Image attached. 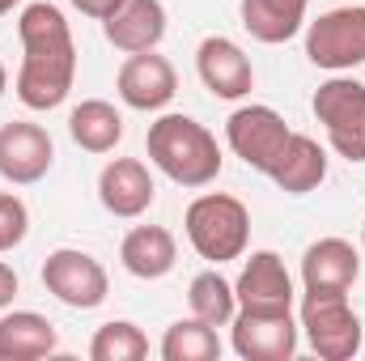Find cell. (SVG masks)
Instances as JSON below:
<instances>
[{"label": "cell", "instance_id": "9c48e42d", "mask_svg": "<svg viewBox=\"0 0 365 361\" xmlns=\"http://www.w3.org/2000/svg\"><path fill=\"white\" fill-rule=\"evenodd\" d=\"M289 136H293L289 123L276 115L272 106H255L251 102V106H238L225 119V141H230L234 158H242L259 175H268L276 166V158H280V149H284Z\"/></svg>", "mask_w": 365, "mask_h": 361}, {"label": "cell", "instance_id": "8992f818", "mask_svg": "<svg viewBox=\"0 0 365 361\" xmlns=\"http://www.w3.org/2000/svg\"><path fill=\"white\" fill-rule=\"evenodd\" d=\"M306 56L314 68L349 73L365 64V4H344L310 21L306 30Z\"/></svg>", "mask_w": 365, "mask_h": 361}, {"label": "cell", "instance_id": "3957f363", "mask_svg": "<svg viewBox=\"0 0 365 361\" xmlns=\"http://www.w3.org/2000/svg\"><path fill=\"white\" fill-rule=\"evenodd\" d=\"M182 225H187V243L208 264H230L251 243V213L238 195H225V191L195 195L182 213Z\"/></svg>", "mask_w": 365, "mask_h": 361}, {"label": "cell", "instance_id": "ba28073f", "mask_svg": "<svg viewBox=\"0 0 365 361\" xmlns=\"http://www.w3.org/2000/svg\"><path fill=\"white\" fill-rule=\"evenodd\" d=\"M234 327V353L242 361H289L297 353V323H293V306L289 310H255V306H238V315L230 319Z\"/></svg>", "mask_w": 365, "mask_h": 361}, {"label": "cell", "instance_id": "8fae6325", "mask_svg": "<svg viewBox=\"0 0 365 361\" xmlns=\"http://www.w3.org/2000/svg\"><path fill=\"white\" fill-rule=\"evenodd\" d=\"M195 73H200V81L208 86L212 98H225V102H238V98H247L255 90L251 56L225 34H208L195 47Z\"/></svg>", "mask_w": 365, "mask_h": 361}, {"label": "cell", "instance_id": "f1b7e54d", "mask_svg": "<svg viewBox=\"0 0 365 361\" xmlns=\"http://www.w3.org/2000/svg\"><path fill=\"white\" fill-rule=\"evenodd\" d=\"M4 90H9V73H4V64H0V98H4Z\"/></svg>", "mask_w": 365, "mask_h": 361}, {"label": "cell", "instance_id": "e0dca14e", "mask_svg": "<svg viewBox=\"0 0 365 361\" xmlns=\"http://www.w3.org/2000/svg\"><path fill=\"white\" fill-rule=\"evenodd\" d=\"M119 264L136 280H162L179 264V243L166 225H136L119 243Z\"/></svg>", "mask_w": 365, "mask_h": 361}, {"label": "cell", "instance_id": "5b68a950", "mask_svg": "<svg viewBox=\"0 0 365 361\" xmlns=\"http://www.w3.org/2000/svg\"><path fill=\"white\" fill-rule=\"evenodd\" d=\"M314 119L323 123L331 149L349 162H365V86L353 77H331L314 90Z\"/></svg>", "mask_w": 365, "mask_h": 361}, {"label": "cell", "instance_id": "ffe728a7", "mask_svg": "<svg viewBox=\"0 0 365 361\" xmlns=\"http://www.w3.org/2000/svg\"><path fill=\"white\" fill-rule=\"evenodd\" d=\"M56 353V327L34 310H13L0 319V361H38Z\"/></svg>", "mask_w": 365, "mask_h": 361}, {"label": "cell", "instance_id": "484cf974", "mask_svg": "<svg viewBox=\"0 0 365 361\" xmlns=\"http://www.w3.org/2000/svg\"><path fill=\"white\" fill-rule=\"evenodd\" d=\"M119 4H123V0H73V9L86 13V17H93V21H106Z\"/></svg>", "mask_w": 365, "mask_h": 361}, {"label": "cell", "instance_id": "2e32d148", "mask_svg": "<svg viewBox=\"0 0 365 361\" xmlns=\"http://www.w3.org/2000/svg\"><path fill=\"white\" fill-rule=\"evenodd\" d=\"M238 306H255V310H289L293 306V276L284 268V260L276 251H255L242 272H238Z\"/></svg>", "mask_w": 365, "mask_h": 361}, {"label": "cell", "instance_id": "5bb4252c", "mask_svg": "<svg viewBox=\"0 0 365 361\" xmlns=\"http://www.w3.org/2000/svg\"><path fill=\"white\" fill-rule=\"evenodd\" d=\"M361 276V255L349 238H319L302 255L306 293H349Z\"/></svg>", "mask_w": 365, "mask_h": 361}, {"label": "cell", "instance_id": "7a4b0ae2", "mask_svg": "<svg viewBox=\"0 0 365 361\" xmlns=\"http://www.w3.org/2000/svg\"><path fill=\"white\" fill-rule=\"evenodd\" d=\"M145 149H149V162L179 187H208V183L221 175V145L217 136L195 123L191 115H162L149 123V136H145Z\"/></svg>", "mask_w": 365, "mask_h": 361}, {"label": "cell", "instance_id": "ac0fdd59", "mask_svg": "<svg viewBox=\"0 0 365 361\" xmlns=\"http://www.w3.org/2000/svg\"><path fill=\"white\" fill-rule=\"evenodd\" d=\"M268 179H272L280 191H289V195H306V191H314L319 183L327 179V153H323V145H319L314 136L293 132V136L284 141L276 166L268 171Z\"/></svg>", "mask_w": 365, "mask_h": 361}, {"label": "cell", "instance_id": "d4e9b609", "mask_svg": "<svg viewBox=\"0 0 365 361\" xmlns=\"http://www.w3.org/2000/svg\"><path fill=\"white\" fill-rule=\"evenodd\" d=\"M26 234H30V213H26V204H21L17 195L0 191V255L13 251V247H21Z\"/></svg>", "mask_w": 365, "mask_h": 361}, {"label": "cell", "instance_id": "7402d4cb", "mask_svg": "<svg viewBox=\"0 0 365 361\" xmlns=\"http://www.w3.org/2000/svg\"><path fill=\"white\" fill-rule=\"evenodd\" d=\"M162 357L166 361H217L221 357V336L204 319H179L162 336Z\"/></svg>", "mask_w": 365, "mask_h": 361}, {"label": "cell", "instance_id": "44dd1931", "mask_svg": "<svg viewBox=\"0 0 365 361\" xmlns=\"http://www.w3.org/2000/svg\"><path fill=\"white\" fill-rule=\"evenodd\" d=\"M68 132L86 153H110L123 141V115L102 102V98H86L81 106H73L68 115Z\"/></svg>", "mask_w": 365, "mask_h": 361}, {"label": "cell", "instance_id": "52a82bcc", "mask_svg": "<svg viewBox=\"0 0 365 361\" xmlns=\"http://www.w3.org/2000/svg\"><path fill=\"white\" fill-rule=\"evenodd\" d=\"M43 285L56 302H64L68 310H93L106 302L110 293V280L106 268L93 260L90 251H77V247H60L47 255L43 264Z\"/></svg>", "mask_w": 365, "mask_h": 361}, {"label": "cell", "instance_id": "83f0119b", "mask_svg": "<svg viewBox=\"0 0 365 361\" xmlns=\"http://www.w3.org/2000/svg\"><path fill=\"white\" fill-rule=\"evenodd\" d=\"M17 4H21V0H0V17H4V13H13Z\"/></svg>", "mask_w": 365, "mask_h": 361}, {"label": "cell", "instance_id": "30bf717a", "mask_svg": "<svg viewBox=\"0 0 365 361\" xmlns=\"http://www.w3.org/2000/svg\"><path fill=\"white\" fill-rule=\"evenodd\" d=\"M56 162V145L47 136V128L13 119L0 128V179L13 187H30L38 183Z\"/></svg>", "mask_w": 365, "mask_h": 361}, {"label": "cell", "instance_id": "9a60e30c", "mask_svg": "<svg viewBox=\"0 0 365 361\" xmlns=\"http://www.w3.org/2000/svg\"><path fill=\"white\" fill-rule=\"evenodd\" d=\"M102 34L123 56L158 51V43L166 39V9H162V0H123L102 21Z\"/></svg>", "mask_w": 365, "mask_h": 361}, {"label": "cell", "instance_id": "603a6c76", "mask_svg": "<svg viewBox=\"0 0 365 361\" xmlns=\"http://www.w3.org/2000/svg\"><path fill=\"white\" fill-rule=\"evenodd\" d=\"M187 302H191V315L204 319V323H212V327H225V323L238 315V293H234V285H230L221 272H200V276H191Z\"/></svg>", "mask_w": 365, "mask_h": 361}, {"label": "cell", "instance_id": "4316f807", "mask_svg": "<svg viewBox=\"0 0 365 361\" xmlns=\"http://www.w3.org/2000/svg\"><path fill=\"white\" fill-rule=\"evenodd\" d=\"M13 298H17V272L0 260V310L13 306Z\"/></svg>", "mask_w": 365, "mask_h": 361}, {"label": "cell", "instance_id": "d6986e66", "mask_svg": "<svg viewBox=\"0 0 365 361\" xmlns=\"http://www.w3.org/2000/svg\"><path fill=\"white\" fill-rule=\"evenodd\" d=\"M306 4L310 0H242L238 13H242V26L255 43H289L302 21H306Z\"/></svg>", "mask_w": 365, "mask_h": 361}, {"label": "cell", "instance_id": "f546056e", "mask_svg": "<svg viewBox=\"0 0 365 361\" xmlns=\"http://www.w3.org/2000/svg\"><path fill=\"white\" fill-rule=\"evenodd\" d=\"M361 247H365V221H361Z\"/></svg>", "mask_w": 365, "mask_h": 361}, {"label": "cell", "instance_id": "cb8c5ba5", "mask_svg": "<svg viewBox=\"0 0 365 361\" xmlns=\"http://www.w3.org/2000/svg\"><path fill=\"white\" fill-rule=\"evenodd\" d=\"M90 357L93 361H145L149 357V336L128 323V319H110L93 332L90 340Z\"/></svg>", "mask_w": 365, "mask_h": 361}, {"label": "cell", "instance_id": "7c38bea8", "mask_svg": "<svg viewBox=\"0 0 365 361\" xmlns=\"http://www.w3.org/2000/svg\"><path fill=\"white\" fill-rule=\"evenodd\" d=\"M119 98L132 106V111H162L175 93H179V73L166 56L158 51H136L119 64Z\"/></svg>", "mask_w": 365, "mask_h": 361}, {"label": "cell", "instance_id": "4fadbf2b", "mask_svg": "<svg viewBox=\"0 0 365 361\" xmlns=\"http://www.w3.org/2000/svg\"><path fill=\"white\" fill-rule=\"evenodd\" d=\"M153 195H158V187H153V175L140 158H115L98 175V200L110 217L132 221V217L153 208Z\"/></svg>", "mask_w": 365, "mask_h": 361}, {"label": "cell", "instance_id": "6da1fadb", "mask_svg": "<svg viewBox=\"0 0 365 361\" xmlns=\"http://www.w3.org/2000/svg\"><path fill=\"white\" fill-rule=\"evenodd\" d=\"M21 39V68H17V98L30 111H56L73 81H77V43L64 13L47 0H34L17 17Z\"/></svg>", "mask_w": 365, "mask_h": 361}, {"label": "cell", "instance_id": "277c9868", "mask_svg": "<svg viewBox=\"0 0 365 361\" xmlns=\"http://www.w3.org/2000/svg\"><path fill=\"white\" fill-rule=\"evenodd\" d=\"M297 327L306 332L314 357L323 361H353L361 353V319L349 306V293H306Z\"/></svg>", "mask_w": 365, "mask_h": 361}]
</instances>
